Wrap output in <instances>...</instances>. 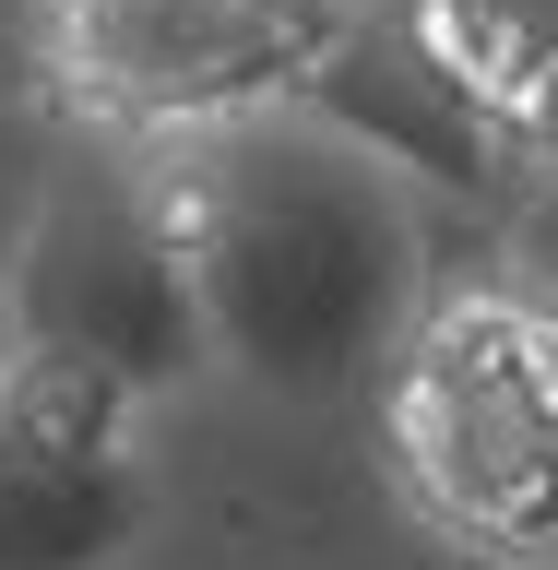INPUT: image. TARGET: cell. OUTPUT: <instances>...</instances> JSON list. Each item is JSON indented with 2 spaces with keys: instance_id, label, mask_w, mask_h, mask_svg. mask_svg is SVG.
I'll return each instance as SVG.
<instances>
[{
  "instance_id": "5",
  "label": "cell",
  "mask_w": 558,
  "mask_h": 570,
  "mask_svg": "<svg viewBox=\"0 0 558 570\" xmlns=\"http://www.w3.org/2000/svg\"><path fill=\"white\" fill-rule=\"evenodd\" d=\"M143 404L96 356L0 333V570H107L143 523Z\"/></svg>"
},
{
  "instance_id": "4",
  "label": "cell",
  "mask_w": 558,
  "mask_h": 570,
  "mask_svg": "<svg viewBox=\"0 0 558 570\" xmlns=\"http://www.w3.org/2000/svg\"><path fill=\"white\" fill-rule=\"evenodd\" d=\"M0 333L48 345V356H96L131 392H167L190 368H214L190 274H178L143 178H71V190L36 203V226L0 262Z\"/></svg>"
},
{
  "instance_id": "2",
  "label": "cell",
  "mask_w": 558,
  "mask_h": 570,
  "mask_svg": "<svg viewBox=\"0 0 558 570\" xmlns=\"http://www.w3.org/2000/svg\"><path fill=\"white\" fill-rule=\"evenodd\" d=\"M381 440L428 523L499 570H558V297L428 285L381 368Z\"/></svg>"
},
{
  "instance_id": "1",
  "label": "cell",
  "mask_w": 558,
  "mask_h": 570,
  "mask_svg": "<svg viewBox=\"0 0 558 570\" xmlns=\"http://www.w3.org/2000/svg\"><path fill=\"white\" fill-rule=\"evenodd\" d=\"M143 203L190 274L214 368L285 404H333V392L381 381L428 297L417 190L310 107L155 142Z\"/></svg>"
},
{
  "instance_id": "6",
  "label": "cell",
  "mask_w": 558,
  "mask_h": 570,
  "mask_svg": "<svg viewBox=\"0 0 558 570\" xmlns=\"http://www.w3.org/2000/svg\"><path fill=\"white\" fill-rule=\"evenodd\" d=\"M428 48L511 119V131L558 142V0H404Z\"/></svg>"
},
{
  "instance_id": "3",
  "label": "cell",
  "mask_w": 558,
  "mask_h": 570,
  "mask_svg": "<svg viewBox=\"0 0 558 570\" xmlns=\"http://www.w3.org/2000/svg\"><path fill=\"white\" fill-rule=\"evenodd\" d=\"M369 0H25V71L60 119L131 142L310 107Z\"/></svg>"
}]
</instances>
